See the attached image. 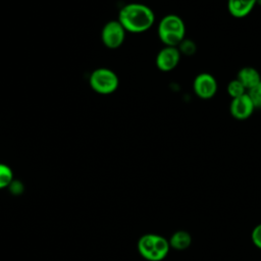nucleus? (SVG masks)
<instances>
[{
    "mask_svg": "<svg viewBox=\"0 0 261 261\" xmlns=\"http://www.w3.org/2000/svg\"><path fill=\"white\" fill-rule=\"evenodd\" d=\"M118 21L129 33H144L155 21L153 10L142 3H129L124 5L118 13Z\"/></svg>",
    "mask_w": 261,
    "mask_h": 261,
    "instance_id": "obj_1",
    "label": "nucleus"
},
{
    "mask_svg": "<svg viewBox=\"0 0 261 261\" xmlns=\"http://www.w3.org/2000/svg\"><path fill=\"white\" fill-rule=\"evenodd\" d=\"M158 36L165 46H179L186 36L184 20L176 14L165 15L158 24Z\"/></svg>",
    "mask_w": 261,
    "mask_h": 261,
    "instance_id": "obj_2",
    "label": "nucleus"
},
{
    "mask_svg": "<svg viewBox=\"0 0 261 261\" xmlns=\"http://www.w3.org/2000/svg\"><path fill=\"white\" fill-rule=\"evenodd\" d=\"M89 84L96 93L108 95L116 91L119 85V80L113 70L106 67H100L91 73Z\"/></svg>",
    "mask_w": 261,
    "mask_h": 261,
    "instance_id": "obj_3",
    "label": "nucleus"
},
{
    "mask_svg": "<svg viewBox=\"0 0 261 261\" xmlns=\"http://www.w3.org/2000/svg\"><path fill=\"white\" fill-rule=\"evenodd\" d=\"M125 30L117 20H110L106 22L101 32V40L103 44L109 49H116L120 47L125 38Z\"/></svg>",
    "mask_w": 261,
    "mask_h": 261,
    "instance_id": "obj_4",
    "label": "nucleus"
},
{
    "mask_svg": "<svg viewBox=\"0 0 261 261\" xmlns=\"http://www.w3.org/2000/svg\"><path fill=\"white\" fill-rule=\"evenodd\" d=\"M193 89L198 97L202 99H210L216 94L217 82L212 74L202 72L195 77Z\"/></svg>",
    "mask_w": 261,
    "mask_h": 261,
    "instance_id": "obj_5",
    "label": "nucleus"
},
{
    "mask_svg": "<svg viewBox=\"0 0 261 261\" xmlns=\"http://www.w3.org/2000/svg\"><path fill=\"white\" fill-rule=\"evenodd\" d=\"M180 59V52L177 47L165 46L156 56V66L161 71H170L174 69Z\"/></svg>",
    "mask_w": 261,
    "mask_h": 261,
    "instance_id": "obj_6",
    "label": "nucleus"
},
{
    "mask_svg": "<svg viewBox=\"0 0 261 261\" xmlns=\"http://www.w3.org/2000/svg\"><path fill=\"white\" fill-rule=\"evenodd\" d=\"M254 109L255 107L247 93L241 97L232 99L229 106L231 116L238 120H245L249 118L252 115Z\"/></svg>",
    "mask_w": 261,
    "mask_h": 261,
    "instance_id": "obj_7",
    "label": "nucleus"
},
{
    "mask_svg": "<svg viewBox=\"0 0 261 261\" xmlns=\"http://www.w3.org/2000/svg\"><path fill=\"white\" fill-rule=\"evenodd\" d=\"M155 241H156V234L148 233L141 237L138 242L139 253L149 261L161 260L155 249Z\"/></svg>",
    "mask_w": 261,
    "mask_h": 261,
    "instance_id": "obj_8",
    "label": "nucleus"
},
{
    "mask_svg": "<svg viewBox=\"0 0 261 261\" xmlns=\"http://www.w3.org/2000/svg\"><path fill=\"white\" fill-rule=\"evenodd\" d=\"M256 4L257 0H228L227 8L232 16L242 18L248 15Z\"/></svg>",
    "mask_w": 261,
    "mask_h": 261,
    "instance_id": "obj_9",
    "label": "nucleus"
},
{
    "mask_svg": "<svg viewBox=\"0 0 261 261\" xmlns=\"http://www.w3.org/2000/svg\"><path fill=\"white\" fill-rule=\"evenodd\" d=\"M237 79L243 84V86L246 88V90H250L253 87L257 86L259 83H261V76L259 71L251 66L243 67L239 70Z\"/></svg>",
    "mask_w": 261,
    "mask_h": 261,
    "instance_id": "obj_10",
    "label": "nucleus"
},
{
    "mask_svg": "<svg viewBox=\"0 0 261 261\" xmlns=\"http://www.w3.org/2000/svg\"><path fill=\"white\" fill-rule=\"evenodd\" d=\"M192 243L191 234L185 230H178L174 232L169 241L170 247L175 250H185L187 249Z\"/></svg>",
    "mask_w": 261,
    "mask_h": 261,
    "instance_id": "obj_11",
    "label": "nucleus"
},
{
    "mask_svg": "<svg viewBox=\"0 0 261 261\" xmlns=\"http://www.w3.org/2000/svg\"><path fill=\"white\" fill-rule=\"evenodd\" d=\"M13 181V171L12 169L4 164L0 163V190L7 188Z\"/></svg>",
    "mask_w": 261,
    "mask_h": 261,
    "instance_id": "obj_12",
    "label": "nucleus"
},
{
    "mask_svg": "<svg viewBox=\"0 0 261 261\" xmlns=\"http://www.w3.org/2000/svg\"><path fill=\"white\" fill-rule=\"evenodd\" d=\"M226 90H227L228 95L231 97V99H234V98L245 95L246 91H247L246 88L243 86V84L238 79L230 81L227 85Z\"/></svg>",
    "mask_w": 261,
    "mask_h": 261,
    "instance_id": "obj_13",
    "label": "nucleus"
},
{
    "mask_svg": "<svg viewBox=\"0 0 261 261\" xmlns=\"http://www.w3.org/2000/svg\"><path fill=\"white\" fill-rule=\"evenodd\" d=\"M247 95L251 99L255 108H261V83L248 90Z\"/></svg>",
    "mask_w": 261,
    "mask_h": 261,
    "instance_id": "obj_14",
    "label": "nucleus"
},
{
    "mask_svg": "<svg viewBox=\"0 0 261 261\" xmlns=\"http://www.w3.org/2000/svg\"><path fill=\"white\" fill-rule=\"evenodd\" d=\"M179 52L186 55H192L196 52V44L190 40H184L179 44Z\"/></svg>",
    "mask_w": 261,
    "mask_h": 261,
    "instance_id": "obj_15",
    "label": "nucleus"
},
{
    "mask_svg": "<svg viewBox=\"0 0 261 261\" xmlns=\"http://www.w3.org/2000/svg\"><path fill=\"white\" fill-rule=\"evenodd\" d=\"M252 241L256 247L261 249V223L255 226L252 231Z\"/></svg>",
    "mask_w": 261,
    "mask_h": 261,
    "instance_id": "obj_16",
    "label": "nucleus"
},
{
    "mask_svg": "<svg viewBox=\"0 0 261 261\" xmlns=\"http://www.w3.org/2000/svg\"><path fill=\"white\" fill-rule=\"evenodd\" d=\"M257 3H258V4H261V0H257Z\"/></svg>",
    "mask_w": 261,
    "mask_h": 261,
    "instance_id": "obj_17",
    "label": "nucleus"
}]
</instances>
